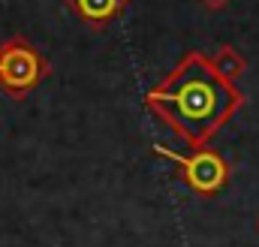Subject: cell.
<instances>
[{"label": "cell", "instance_id": "cell-3", "mask_svg": "<svg viewBox=\"0 0 259 247\" xmlns=\"http://www.w3.org/2000/svg\"><path fill=\"white\" fill-rule=\"evenodd\" d=\"M154 151H157L160 157L178 163L181 172H184V178H187V184L193 187L196 193H217L220 187L226 184V178H229V166L223 163V157L214 154V151H208V148H199L190 157L175 154V151H169V148H163V145H157Z\"/></svg>", "mask_w": 259, "mask_h": 247}, {"label": "cell", "instance_id": "cell-2", "mask_svg": "<svg viewBox=\"0 0 259 247\" xmlns=\"http://www.w3.org/2000/svg\"><path fill=\"white\" fill-rule=\"evenodd\" d=\"M42 58L24 39H9L0 49V85L12 97H24L42 78Z\"/></svg>", "mask_w": 259, "mask_h": 247}, {"label": "cell", "instance_id": "cell-1", "mask_svg": "<svg viewBox=\"0 0 259 247\" xmlns=\"http://www.w3.org/2000/svg\"><path fill=\"white\" fill-rule=\"evenodd\" d=\"M145 103L199 151L241 106V94L205 55L190 52L163 85L148 91Z\"/></svg>", "mask_w": 259, "mask_h": 247}, {"label": "cell", "instance_id": "cell-4", "mask_svg": "<svg viewBox=\"0 0 259 247\" xmlns=\"http://www.w3.org/2000/svg\"><path fill=\"white\" fill-rule=\"evenodd\" d=\"M69 6L84 21H109L115 12H121L124 0H69Z\"/></svg>", "mask_w": 259, "mask_h": 247}]
</instances>
